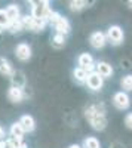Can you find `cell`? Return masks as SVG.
I'll return each mask as SVG.
<instances>
[{"instance_id":"obj_1","label":"cell","mask_w":132,"mask_h":148,"mask_svg":"<svg viewBox=\"0 0 132 148\" xmlns=\"http://www.w3.org/2000/svg\"><path fill=\"white\" fill-rule=\"evenodd\" d=\"M86 119L89 120L91 126L95 130H104L107 127V117H105V108L102 104L100 105H91L85 111Z\"/></svg>"},{"instance_id":"obj_2","label":"cell","mask_w":132,"mask_h":148,"mask_svg":"<svg viewBox=\"0 0 132 148\" xmlns=\"http://www.w3.org/2000/svg\"><path fill=\"white\" fill-rule=\"evenodd\" d=\"M33 18L36 19H45L47 22V18H49L52 9L49 8V2H34L33 3Z\"/></svg>"},{"instance_id":"obj_3","label":"cell","mask_w":132,"mask_h":148,"mask_svg":"<svg viewBox=\"0 0 132 148\" xmlns=\"http://www.w3.org/2000/svg\"><path fill=\"white\" fill-rule=\"evenodd\" d=\"M105 36H107V40H109L111 45H114V46L120 45L123 42V37H125L123 30L119 27V25H111L109 30H107V34Z\"/></svg>"},{"instance_id":"obj_4","label":"cell","mask_w":132,"mask_h":148,"mask_svg":"<svg viewBox=\"0 0 132 148\" xmlns=\"http://www.w3.org/2000/svg\"><path fill=\"white\" fill-rule=\"evenodd\" d=\"M113 105L117 108V110H126L129 108L131 105V98L126 92L120 90V92H116L114 96H113Z\"/></svg>"},{"instance_id":"obj_5","label":"cell","mask_w":132,"mask_h":148,"mask_svg":"<svg viewBox=\"0 0 132 148\" xmlns=\"http://www.w3.org/2000/svg\"><path fill=\"white\" fill-rule=\"evenodd\" d=\"M86 84H88V88L91 90H100L102 88V84H104V79L100 76V74L97 71H92L88 74V77H86Z\"/></svg>"},{"instance_id":"obj_6","label":"cell","mask_w":132,"mask_h":148,"mask_svg":"<svg viewBox=\"0 0 132 148\" xmlns=\"http://www.w3.org/2000/svg\"><path fill=\"white\" fill-rule=\"evenodd\" d=\"M77 62H79V68L82 70H85L88 74L95 71V64H94V58L89 55V53H82L77 59Z\"/></svg>"},{"instance_id":"obj_7","label":"cell","mask_w":132,"mask_h":148,"mask_svg":"<svg viewBox=\"0 0 132 148\" xmlns=\"http://www.w3.org/2000/svg\"><path fill=\"white\" fill-rule=\"evenodd\" d=\"M89 43L95 49H102L107 43V36L101 31H94L89 37Z\"/></svg>"},{"instance_id":"obj_8","label":"cell","mask_w":132,"mask_h":148,"mask_svg":"<svg viewBox=\"0 0 132 148\" xmlns=\"http://www.w3.org/2000/svg\"><path fill=\"white\" fill-rule=\"evenodd\" d=\"M95 71H97L102 79H109V77L113 76V67L109 62H105V61H100V62L95 65Z\"/></svg>"},{"instance_id":"obj_9","label":"cell","mask_w":132,"mask_h":148,"mask_svg":"<svg viewBox=\"0 0 132 148\" xmlns=\"http://www.w3.org/2000/svg\"><path fill=\"white\" fill-rule=\"evenodd\" d=\"M15 53H16V58L21 59V61H28L31 58V47L30 45L27 43H19L16 47H15Z\"/></svg>"},{"instance_id":"obj_10","label":"cell","mask_w":132,"mask_h":148,"mask_svg":"<svg viewBox=\"0 0 132 148\" xmlns=\"http://www.w3.org/2000/svg\"><path fill=\"white\" fill-rule=\"evenodd\" d=\"M19 125L22 126L24 132H33L36 129V120L33 116L30 114H25V116H22L19 119Z\"/></svg>"},{"instance_id":"obj_11","label":"cell","mask_w":132,"mask_h":148,"mask_svg":"<svg viewBox=\"0 0 132 148\" xmlns=\"http://www.w3.org/2000/svg\"><path fill=\"white\" fill-rule=\"evenodd\" d=\"M55 30H56V33H58V34H63V36L68 34V33H70V30H71V25H70L68 19H67V18H64V16H61V18L58 19V22L55 24Z\"/></svg>"},{"instance_id":"obj_12","label":"cell","mask_w":132,"mask_h":148,"mask_svg":"<svg viewBox=\"0 0 132 148\" xmlns=\"http://www.w3.org/2000/svg\"><path fill=\"white\" fill-rule=\"evenodd\" d=\"M8 98H9V101L12 102H21L24 99V90L19 89V88H14V86H10L9 90H8Z\"/></svg>"},{"instance_id":"obj_13","label":"cell","mask_w":132,"mask_h":148,"mask_svg":"<svg viewBox=\"0 0 132 148\" xmlns=\"http://www.w3.org/2000/svg\"><path fill=\"white\" fill-rule=\"evenodd\" d=\"M10 80H12V86H14V88L24 89V86H25V77H24L22 71H14Z\"/></svg>"},{"instance_id":"obj_14","label":"cell","mask_w":132,"mask_h":148,"mask_svg":"<svg viewBox=\"0 0 132 148\" xmlns=\"http://www.w3.org/2000/svg\"><path fill=\"white\" fill-rule=\"evenodd\" d=\"M5 12H6V15H8V18H9L10 22H15V21H18L21 18L19 16V8L16 5H9L5 9Z\"/></svg>"},{"instance_id":"obj_15","label":"cell","mask_w":132,"mask_h":148,"mask_svg":"<svg viewBox=\"0 0 132 148\" xmlns=\"http://www.w3.org/2000/svg\"><path fill=\"white\" fill-rule=\"evenodd\" d=\"M24 129H22V126L19 125V121H16V123H14V125L10 126V136H12V139H16V141H21L22 139V136H24Z\"/></svg>"},{"instance_id":"obj_16","label":"cell","mask_w":132,"mask_h":148,"mask_svg":"<svg viewBox=\"0 0 132 148\" xmlns=\"http://www.w3.org/2000/svg\"><path fill=\"white\" fill-rule=\"evenodd\" d=\"M14 68H12V65H10V62L8 59H5V58H0V73L3 74V76H6V77H12V74H14Z\"/></svg>"},{"instance_id":"obj_17","label":"cell","mask_w":132,"mask_h":148,"mask_svg":"<svg viewBox=\"0 0 132 148\" xmlns=\"http://www.w3.org/2000/svg\"><path fill=\"white\" fill-rule=\"evenodd\" d=\"M73 77L77 83H86V77H88V73L82 68H74L73 70Z\"/></svg>"},{"instance_id":"obj_18","label":"cell","mask_w":132,"mask_h":148,"mask_svg":"<svg viewBox=\"0 0 132 148\" xmlns=\"http://www.w3.org/2000/svg\"><path fill=\"white\" fill-rule=\"evenodd\" d=\"M83 148H101V144L95 136H88L83 141Z\"/></svg>"},{"instance_id":"obj_19","label":"cell","mask_w":132,"mask_h":148,"mask_svg":"<svg viewBox=\"0 0 132 148\" xmlns=\"http://www.w3.org/2000/svg\"><path fill=\"white\" fill-rule=\"evenodd\" d=\"M120 86L125 92H131L132 90V74H128V76L122 77L120 80Z\"/></svg>"},{"instance_id":"obj_20","label":"cell","mask_w":132,"mask_h":148,"mask_svg":"<svg viewBox=\"0 0 132 148\" xmlns=\"http://www.w3.org/2000/svg\"><path fill=\"white\" fill-rule=\"evenodd\" d=\"M64 45H65V36L56 33V34L52 37V46L56 47V49H59V47H64Z\"/></svg>"},{"instance_id":"obj_21","label":"cell","mask_w":132,"mask_h":148,"mask_svg":"<svg viewBox=\"0 0 132 148\" xmlns=\"http://www.w3.org/2000/svg\"><path fill=\"white\" fill-rule=\"evenodd\" d=\"M68 5H70L71 10H82L83 8L88 6V2H83V0H77V2H76V0H71Z\"/></svg>"},{"instance_id":"obj_22","label":"cell","mask_w":132,"mask_h":148,"mask_svg":"<svg viewBox=\"0 0 132 148\" xmlns=\"http://www.w3.org/2000/svg\"><path fill=\"white\" fill-rule=\"evenodd\" d=\"M10 25V21L6 15L5 9H0V28H9Z\"/></svg>"},{"instance_id":"obj_23","label":"cell","mask_w":132,"mask_h":148,"mask_svg":"<svg viewBox=\"0 0 132 148\" xmlns=\"http://www.w3.org/2000/svg\"><path fill=\"white\" fill-rule=\"evenodd\" d=\"M21 30H24V25H22L21 18H19L18 21H15V22H10V25H9V31H10V33H18V31H21Z\"/></svg>"},{"instance_id":"obj_24","label":"cell","mask_w":132,"mask_h":148,"mask_svg":"<svg viewBox=\"0 0 132 148\" xmlns=\"http://www.w3.org/2000/svg\"><path fill=\"white\" fill-rule=\"evenodd\" d=\"M59 18H61V15H59L58 12L52 10V12H51V15H49V18H47V22H51V24H54V25H55Z\"/></svg>"},{"instance_id":"obj_25","label":"cell","mask_w":132,"mask_h":148,"mask_svg":"<svg viewBox=\"0 0 132 148\" xmlns=\"http://www.w3.org/2000/svg\"><path fill=\"white\" fill-rule=\"evenodd\" d=\"M125 125L128 129H132V113H128L125 117Z\"/></svg>"},{"instance_id":"obj_26","label":"cell","mask_w":132,"mask_h":148,"mask_svg":"<svg viewBox=\"0 0 132 148\" xmlns=\"http://www.w3.org/2000/svg\"><path fill=\"white\" fill-rule=\"evenodd\" d=\"M110 148H125V147H123V144H120V142H113V144L110 145Z\"/></svg>"},{"instance_id":"obj_27","label":"cell","mask_w":132,"mask_h":148,"mask_svg":"<svg viewBox=\"0 0 132 148\" xmlns=\"http://www.w3.org/2000/svg\"><path fill=\"white\" fill-rule=\"evenodd\" d=\"M3 136H5V129H3L2 126H0V141L3 139Z\"/></svg>"},{"instance_id":"obj_28","label":"cell","mask_w":132,"mask_h":148,"mask_svg":"<svg viewBox=\"0 0 132 148\" xmlns=\"http://www.w3.org/2000/svg\"><path fill=\"white\" fill-rule=\"evenodd\" d=\"M68 148H82L80 145H77V144H73V145H70Z\"/></svg>"}]
</instances>
